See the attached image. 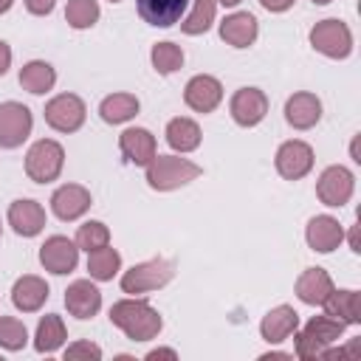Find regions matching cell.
<instances>
[{
    "label": "cell",
    "mask_w": 361,
    "mask_h": 361,
    "mask_svg": "<svg viewBox=\"0 0 361 361\" xmlns=\"http://www.w3.org/2000/svg\"><path fill=\"white\" fill-rule=\"evenodd\" d=\"M110 322L124 330L127 338L133 341H149L161 333L164 322L161 313L147 302V299H121L110 307Z\"/></svg>",
    "instance_id": "1"
},
{
    "label": "cell",
    "mask_w": 361,
    "mask_h": 361,
    "mask_svg": "<svg viewBox=\"0 0 361 361\" xmlns=\"http://www.w3.org/2000/svg\"><path fill=\"white\" fill-rule=\"evenodd\" d=\"M200 166L192 164L189 158H178V155H155L147 164V183L158 192H172L178 186L192 183L195 178H200Z\"/></svg>",
    "instance_id": "2"
},
{
    "label": "cell",
    "mask_w": 361,
    "mask_h": 361,
    "mask_svg": "<svg viewBox=\"0 0 361 361\" xmlns=\"http://www.w3.org/2000/svg\"><path fill=\"white\" fill-rule=\"evenodd\" d=\"M344 322H338V319H333V316H313L305 327H302V333L296 336V355L299 358H319V353L324 350V347H330L333 341H338V336L344 333Z\"/></svg>",
    "instance_id": "3"
},
{
    "label": "cell",
    "mask_w": 361,
    "mask_h": 361,
    "mask_svg": "<svg viewBox=\"0 0 361 361\" xmlns=\"http://www.w3.org/2000/svg\"><path fill=\"white\" fill-rule=\"evenodd\" d=\"M62 164H65V149L54 138H39L25 152V175L34 183H51V180H56L59 172H62Z\"/></svg>",
    "instance_id": "4"
},
{
    "label": "cell",
    "mask_w": 361,
    "mask_h": 361,
    "mask_svg": "<svg viewBox=\"0 0 361 361\" xmlns=\"http://www.w3.org/2000/svg\"><path fill=\"white\" fill-rule=\"evenodd\" d=\"M175 276V265L169 259H147V262H138L133 265L124 276H121V290L124 293H149V290H158L164 288L166 282H172Z\"/></svg>",
    "instance_id": "5"
},
{
    "label": "cell",
    "mask_w": 361,
    "mask_h": 361,
    "mask_svg": "<svg viewBox=\"0 0 361 361\" xmlns=\"http://www.w3.org/2000/svg\"><path fill=\"white\" fill-rule=\"evenodd\" d=\"M310 45L330 59H344L353 51V31L341 20H322L310 28Z\"/></svg>",
    "instance_id": "6"
},
{
    "label": "cell",
    "mask_w": 361,
    "mask_h": 361,
    "mask_svg": "<svg viewBox=\"0 0 361 361\" xmlns=\"http://www.w3.org/2000/svg\"><path fill=\"white\" fill-rule=\"evenodd\" d=\"M85 102L76 93H59L45 104V121L56 133H76L85 124Z\"/></svg>",
    "instance_id": "7"
},
{
    "label": "cell",
    "mask_w": 361,
    "mask_h": 361,
    "mask_svg": "<svg viewBox=\"0 0 361 361\" xmlns=\"http://www.w3.org/2000/svg\"><path fill=\"white\" fill-rule=\"evenodd\" d=\"M34 118L31 110L20 102H3L0 104V147L14 149L31 135Z\"/></svg>",
    "instance_id": "8"
},
{
    "label": "cell",
    "mask_w": 361,
    "mask_h": 361,
    "mask_svg": "<svg viewBox=\"0 0 361 361\" xmlns=\"http://www.w3.org/2000/svg\"><path fill=\"white\" fill-rule=\"evenodd\" d=\"M353 189H355V178L347 166H327L316 183V195L324 206H344L353 197Z\"/></svg>",
    "instance_id": "9"
},
{
    "label": "cell",
    "mask_w": 361,
    "mask_h": 361,
    "mask_svg": "<svg viewBox=\"0 0 361 361\" xmlns=\"http://www.w3.org/2000/svg\"><path fill=\"white\" fill-rule=\"evenodd\" d=\"M39 262L51 274H59V276L71 274L76 268V262H79V248H76L73 240H68L62 234H54L39 245Z\"/></svg>",
    "instance_id": "10"
},
{
    "label": "cell",
    "mask_w": 361,
    "mask_h": 361,
    "mask_svg": "<svg viewBox=\"0 0 361 361\" xmlns=\"http://www.w3.org/2000/svg\"><path fill=\"white\" fill-rule=\"evenodd\" d=\"M313 169V149L305 141H285L276 149V172L285 180H299Z\"/></svg>",
    "instance_id": "11"
},
{
    "label": "cell",
    "mask_w": 361,
    "mask_h": 361,
    "mask_svg": "<svg viewBox=\"0 0 361 361\" xmlns=\"http://www.w3.org/2000/svg\"><path fill=\"white\" fill-rule=\"evenodd\" d=\"M183 102L195 110V113H212L220 102H223V85L209 76V73H197L186 82L183 87Z\"/></svg>",
    "instance_id": "12"
},
{
    "label": "cell",
    "mask_w": 361,
    "mask_h": 361,
    "mask_svg": "<svg viewBox=\"0 0 361 361\" xmlns=\"http://www.w3.org/2000/svg\"><path fill=\"white\" fill-rule=\"evenodd\" d=\"M231 118L240 124V127H254L265 118L268 113V99L259 87H240L234 96H231Z\"/></svg>",
    "instance_id": "13"
},
{
    "label": "cell",
    "mask_w": 361,
    "mask_h": 361,
    "mask_svg": "<svg viewBox=\"0 0 361 361\" xmlns=\"http://www.w3.org/2000/svg\"><path fill=\"white\" fill-rule=\"evenodd\" d=\"M65 307L76 319H93L102 307V293L90 279H76L65 290Z\"/></svg>",
    "instance_id": "14"
},
{
    "label": "cell",
    "mask_w": 361,
    "mask_h": 361,
    "mask_svg": "<svg viewBox=\"0 0 361 361\" xmlns=\"http://www.w3.org/2000/svg\"><path fill=\"white\" fill-rule=\"evenodd\" d=\"M90 192L79 183H65L51 195V209L59 220H76L90 209Z\"/></svg>",
    "instance_id": "15"
},
{
    "label": "cell",
    "mask_w": 361,
    "mask_h": 361,
    "mask_svg": "<svg viewBox=\"0 0 361 361\" xmlns=\"http://www.w3.org/2000/svg\"><path fill=\"white\" fill-rule=\"evenodd\" d=\"M305 237H307V245L319 254H330L333 248H338V243L344 240V228L336 217L330 214H316L310 217L307 228H305Z\"/></svg>",
    "instance_id": "16"
},
{
    "label": "cell",
    "mask_w": 361,
    "mask_h": 361,
    "mask_svg": "<svg viewBox=\"0 0 361 361\" xmlns=\"http://www.w3.org/2000/svg\"><path fill=\"white\" fill-rule=\"evenodd\" d=\"M285 118L296 130H310L322 118V102H319V96L316 93H307V90L293 93L285 102Z\"/></svg>",
    "instance_id": "17"
},
{
    "label": "cell",
    "mask_w": 361,
    "mask_h": 361,
    "mask_svg": "<svg viewBox=\"0 0 361 361\" xmlns=\"http://www.w3.org/2000/svg\"><path fill=\"white\" fill-rule=\"evenodd\" d=\"M8 226L20 237H37L45 228V209L37 200H14L8 206Z\"/></svg>",
    "instance_id": "18"
},
{
    "label": "cell",
    "mask_w": 361,
    "mask_h": 361,
    "mask_svg": "<svg viewBox=\"0 0 361 361\" xmlns=\"http://www.w3.org/2000/svg\"><path fill=\"white\" fill-rule=\"evenodd\" d=\"M118 147L124 152V158L135 166H147L158 152H155V135L144 127H130L118 135Z\"/></svg>",
    "instance_id": "19"
},
{
    "label": "cell",
    "mask_w": 361,
    "mask_h": 361,
    "mask_svg": "<svg viewBox=\"0 0 361 361\" xmlns=\"http://www.w3.org/2000/svg\"><path fill=\"white\" fill-rule=\"evenodd\" d=\"M135 6H138V14L144 23L169 28V25L180 23L189 0H135Z\"/></svg>",
    "instance_id": "20"
},
{
    "label": "cell",
    "mask_w": 361,
    "mask_h": 361,
    "mask_svg": "<svg viewBox=\"0 0 361 361\" xmlns=\"http://www.w3.org/2000/svg\"><path fill=\"white\" fill-rule=\"evenodd\" d=\"M48 293H51V290H48V282L39 279V276H34V274H28V276H20V279L14 282V288H11V302H14V307L23 310V313H34V310H39V307L45 305Z\"/></svg>",
    "instance_id": "21"
},
{
    "label": "cell",
    "mask_w": 361,
    "mask_h": 361,
    "mask_svg": "<svg viewBox=\"0 0 361 361\" xmlns=\"http://www.w3.org/2000/svg\"><path fill=\"white\" fill-rule=\"evenodd\" d=\"M296 327H299V313L290 305H279V307L265 313V319L259 324V333H262V338L268 344H279L290 333H296Z\"/></svg>",
    "instance_id": "22"
},
{
    "label": "cell",
    "mask_w": 361,
    "mask_h": 361,
    "mask_svg": "<svg viewBox=\"0 0 361 361\" xmlns=\"http://www.w3.org/2000/svg\"><path fill=\"white\" fill-rule=\"evenodd\" d=\"M257 17L251 11H234L220 23V37L234 48H248L257 39Z\"/></svg>",
    "instance_id": "23"
},
{
    "label": "cell",
    "mask_w": 361,
    "mask_h": 361,
    "mask_svg": "<svg viewBox=\"0 0 361 361\" xmlns=\"http://www.w3.org/2000/svg\"><path fill=\"white\" fill-rule=\"evenodd\" d=\"M333 290V279L324 268H305L296 279V296L305 305H322Z\"/></svg>",
    "instance_id": "24"
},
{
    "label": "cell",
    "mask_w": 361,
    "mask_h": 361,
    "mask_svg": "<svg viewBox=\"0 0 361 361\" xmlns=\"http://www.w3.org/2000/svg\"><path fill=\"white\" fill-rule=\"evenodd\" d=\"M324 313L344 322V324H358L361 322V293L358 290H330V296L322 302Z\"/></svg>",
    "instance_id": "25"
},
{
    "label": "cell",
    "mask_w": 361,
    "mask_h": 361,
    "mask_svg": "<svg viewBox=\"0 0 361 361\" xmlns=\"http://www.w3.org/2000/svg\"><path fill=\"white\" fill-rule=\"evenodd\" d=\"M200 127H197V121H192V118H186V116H178V118H172L169 124H166V144L172 147V149H178V152H192V149H197L200 147Z\"/></svg>",
    "instance_id": "26"
},
{
    "label": "cell",
    "mask_w": 361,
    "mask_h": 361,
    "mask_svg": "<svg viewBox=\"0 0 361 361\" xmlns=\"http://www.w3.org/2000/svg\"><path fill=\"white\" fill-rule=\"evenodd\" d=\"M20 85L34 96L48 93L56 85V71L42 59H31V62H25L20 68Z\"/></svg>",
    "instance_id": "27"
},
{
    "label": "cell",
    "mask_w": 361,
    "mask_h": 361,
    "mask_svg": "<svg viewBox=\"0 0 361 361\" xmlns=\"http://www.w3.org/2000/svg\"><path fill=\"white\" fill-rule=\"evenodd\" d=\"M138 107H141L138 96H133V93H113V96H107L99 104V116L107 124H124V121H130L138 113Z\"/></svg>",
    "instance_id": "28"
},
{
    "label": "cell",
    "mask_w": 361,
    "mask_h": 361,
    "mask_svg": "<svg viewBox=\"0 0 361 361\" xmlns=\"http://www.w3.org/2000/svg\"><path fill=\"white\" fill-rule=\"evenodd\" d=\"M68 333H65V324L56 313H48L39 319L37 324V336H34V350L37 353H56L62 344H65Z\"/></svg>",
    "instance_id": "29"
},
{
    "label": "cell",
    "mask_w": 361,
    "mask_h": 361,
    "mask_svg": "<svg viewBox=\"0 0 361 361\" xmlns=\"http://www.w3.org/2000/svg\"><path fill=\"white\" fill-rule=\"evenodd\" d=\"M118 268H121V254L116 248H110V245H102V248H96V251L87 254V271L99 282L113 279L118 274Z\"/></svg>",
    "instance_id": "30"
},
{
    "label": "cell",
    "mask_w": 361,
    "mask_h": 361,
    "mask_svg": "<svg viewBox=\"0 0 361 361\" xmlns=\"http://www.w3.org/2000/svg\"><path fill=\"white\" fill-rule=\"evenodd\" d=\"M217 14V0H192V11L186 14V20L180 23L183 34H206L214 23Z\"/></svg>",
    "instance_id": "31"
},
{
    "label": "cell",
    "mask_w": 361,
    "mask_h": 361,
    "mask_svg": "<svg viewBox=\"0 0 361 361\" xmlns=\"http://www.w3.org/2000/svg\"><path fill=\"white\" fill-rule=\"evenodd\" d=\"M73 243H76V248H82V251L90 254V251H96V248H102V245L110 243V231H107V226L102 220H87V223L79 226Z\"/></svg>",
    "instance_id": "32"
},
{
    "label": "cell",
    "mask_w": 361,
    "mask_h": 361,
    "mask_svg": "<svg viewBox=\"0 0 361 361\" xmlns=\"http://www.w3.org/2000/svg\"><path fill=\"white\" fill-rule=\"evenodd\" d=\"M99 3L96 0H68L65 8V20L71 28H90L99 20Z\"/></svg>",
    "instance_id": "33"
},
{
    "label": "cell",
    "mask_w": 361,
    "mask_h": 361,
    "mask_svg": "<svg viewBox=\"0 0 361 361\" xmlns=\"http://www.w3.org/2000/svg\"><path fill=\"white\" fill-rule=\"evenodd\" d=\"M152 68L158 71V73H175L180 65H183V51H180V45H175V42H158V45H152Z\"/></svg>",
    "instance_id": "34"
},
{
    "label": "cell",
    "mask_w": 361,
    "mask_h": 361,
    "mask_svg": "<svg viewBox=\"0 0 361 361\" xmlns=\"http://www.w3.org/2000/svg\"><path fill=\"white\" fill-rule=\"evenodd\" d=\"M25 344H28V330H25V324H23L20 319H14V316H0V347L17 353V350H23Z\"/></svg>",
    "instance_id": "35"
},
{
    "label": "cell",
    "mask_w": 361,
    "mask_h": 361,
    "mask_svg": "<svg viewBox=\"0 0 361 361\" xmlns=\"http://www.w3.org/2000/svg\"><path fill=\"white\" fill-rule=\"evenodd\" d=\"M99 361L102 358V347L93 344V341H73L68 350H65V361Z\"/></svg>",
    "instance_id": "36"
},
{
    "label": "cell",
    "mask_w": 361,
    "mask_h": 361,
    "mask_svg": "<svg viewBox=\"0 0 361 361\" xmlns=\"http://www.w3.org/2000/svg\"><path fill=\"white\" fill-rule=\"evenodd\" d=\"M358 353H361V338H350V344L347 347H338V350H322L319 355L322 358H358Z\"/></svg>",
    "instance_id": "37"
},
{
    "label": "cell",
    "mask_w": 361,
    "mask_h": 361,
    "mask_svg": "<svg viewBox=\"0 0 361 361\" xmlns=\"http://www.w3.org/2000/svg\"><path fill=\"white\" fill-rule=\"evenodd\" d=\"M54 6H56V0H25V8H28L31 14H37V17L51 14V11H54Z\"/></svg>",
    "instance_id": "38"
},
{
    "label": "cell",
    "mask_w": 361,
    "mask_h": 361,
    "mask_svg": "<svg viewBox=\"0 0 361 361\" xmlns=\"http://www.w3.org/2000/svg\"><path fill=\"white\" fill-rule=\"evenodd\" d=\"M155 358H169V361H175L178 353L169 350V347H158V350H149V353H147V361H155Z\"/></svg>",
    "instance_id": "39"
},
{
    "label": "cell",
    "mask_w": 361,
    "mask_h": 361,
    "mask_svg": "<svg viewBox=\"0 0 361 361\" xmlns=\"http://www.w3.org/2000/svg\"><path fill=\"white\" fill-rule=\"evenodd\" d=\"M8 65H11V48H8V42L0 39V76L8 71Z\"/></svg>",
    "instance_id": "40"
},
{
    "label": "cell",
    "mask_w": 361,
    "mask_h": 361,
    "mask_svg": "<svg viewBox=\"0 0 361 361\" xmlns=\"http://www.w3.org/2000/svg\"><path fill=\"white\" fill-rule=\"evenodd\" d=\"M259 3H262L268 11H288L296 0H259Z\"/></svg>",
    "instance_id": "41"
},
{
    "label": "cell",
    "mask_w": 361,
    "mask_h": 361,
    "mask_svg": "<svg viewBox=\"0 0 361 361\" xmlns=\"http://www.w3.org/2000/svg\"><path fill=\"white\" fill-rule=\"evenodd\" d=\"M350 248H353L355 254L361 251V245H358V226H353V228H350Z\"/></svg>",
    "instance_id": "42"
},
{
    "label": "cell",
    "mask_w": 361,
    "mask_h": 361,
    "mask_svg": "<svg viewBox=\"0 0 361 361\" xmlns=\"http://www.w3.org/2000/svg\"><path fill=\"white\" fill-rule=\"evenodd\" d=\"M11 3H14V0H0V14H6V11L11 8Z\"/></svg>",
    "instance_id": "43"
},
{
    "label": "cell",
    "mask_w": 361,
    "mask_h": 361,
    "mask_svg": "<svg viewBox=\"0 0 361 361\" xmlns=\"http://www.w3.org/2000/svg\"><path fill=\"white\" fill-rule=\"evenodd\" d=\"M217 3H220V6H228V8H231V6H237L240 0H217Z\"/></svg>",
    "instance_id": "44"
},
{
    "label": "cell",
    "mask_w": 361,
    "mask_h": 361,
    "mask_svg": "<svg viewBox=\"0 0 361 361\" xmlns=\"http://www.w3.org/2000/svg\"><path fill=\"white\" fill-rule=\"evenodd\" d=\"M313 3H316V6H327L330 0H313Z\"/></svg>",
    "instance_id": "45"
},
{
    "label": "cell",
    "mask_w": 361,
    "mask_h": 361,
    "mask_svg": "<svg viewBox=\"0 0 361 361\" xmlns=\"http://www.w3.org/2000/svg\"><path fill=\"white\" fill-rule=\"evenodd\" d=\"M110 3H121V0H110Z\"/></svg>",
    "instance_id": "46"
},
{
    "label": "cell",
    "mask_w": 361,
    "mask_h": 361,
    "mask_svg": "<svg viewBox=\"0 0 361 361\" xmlns=\"http://www.w3.org/2000/svg\"><path fill=\"white\" fill-rule=\"evenodd\" d=\"M0 234H3V226H0Z\"/></svg>",
    "instance_id": "47"
}]
</instances>
